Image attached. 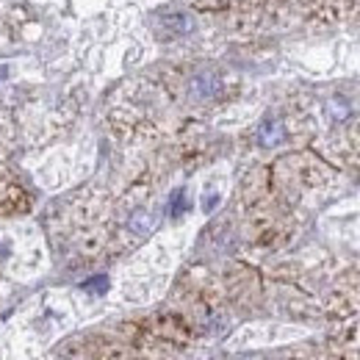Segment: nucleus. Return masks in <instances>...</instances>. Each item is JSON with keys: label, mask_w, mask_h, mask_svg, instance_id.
I'll return each instance as SVG.
<instances>
[{"label": "nucleus", "mask_w": 360, "mask_h": 360, "mask_svg": "<svg viewBox=\"0 0 360 360\" xmlns=\"http://www.w3.org/2000/svg\"><path fill=\"white\" fill-rule=\"evenodd\" d=\"M128 225H131V230H134V233L144 236V233H150V230L155 227V219H153L147 211H136L134 217H131V222H128Z\"/></svg>", "instance_id": "nucleus-2"}, {"label": "nucleus", "mask_w": 360, "mask_h": 360, "mask_svg": "<svg viewBox=\"0 0 360 360\" xmlns=\"http://www.w3.org/2000/svg\"><path fill=\"white\" fill-rule=\"evenodd\" d=\"M330 111H333L335 120H344V117L349 114V111H347V103H341V100H333V103H330Z\"/></svg>", "instance_id": "nucleus-4"}, {"label": "nucleus", "mask_w": 360, "mask_h": 360, "mask_svg": "<svg viewBox=\"0 0 360 360\" xmlns=\"http://www.w3.org/2000/svg\"><path fill=\"white\" fill-rule=\"evenodd\" d=\"M169 211H172L175 217L186 211V197H183V191H180V188L175 191V194H172V205H169Z\"/></svg>", "instance_id": "nucleus-3"}, {"label": "nucleus", "mask_w": 360, "mask_h": 360, "mask_svg": "<svg viewBox=\"0 0 360 360\" xmlns=\"http://www.w3.org/2000/svg\"><path fill=\"white\" fill-rule=\"evenodd\" d=\"M105 285H108L105 277H94V280H89V283H84L86 291H105Z\"/></svg>", "instance_id": "nucleus-5"}, {"label": "nucleus", "mask_w": 360, "mask_h": 360, "mask_svg": "<svg viewBox=\"0 0 360 360\" xmlns=\"http://www.w3.org/2000/svg\"><path fill=\"white\" fill-rule=\"evenodd\" d=\"M283 122H277V120H266V122H261V128H258V141L264 144V147H277L280 141H283Z\"/></svg>", "instance_id": "nucleus-1"}]
</instances>
